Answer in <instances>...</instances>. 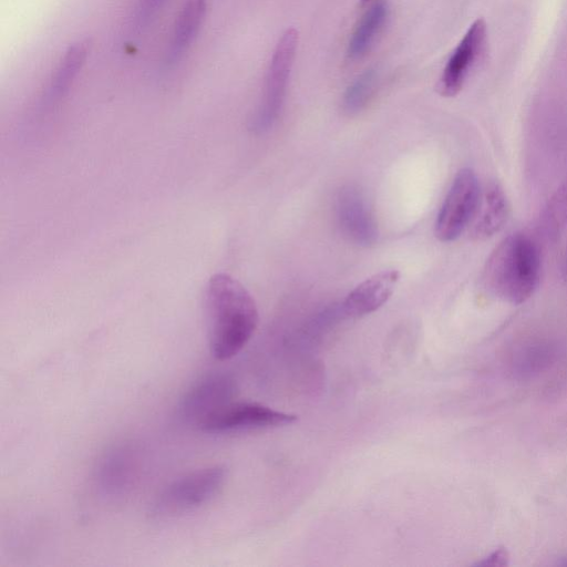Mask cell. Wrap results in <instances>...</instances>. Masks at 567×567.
Segmentation results:
<instances>
[{"mask_svg": "<svg viewBox=\"0 0 567 567\" xmlns=\"http://www.w3.org/2000/svg\"><path fill=\"white\" fill-rule=\"evenodd\" d=\"M205 313L212 355L226 361L238 354L258 326L256 302L234 277L216 274L205 289Z\"/></svg>", "mask_w": 567, "mask_h": 567, "instance_id": "1", "label": "cell"}, {"mask_svg": "<svg viewBox=\"0 0 567 567\" xmlns=\"http://www.w3.org/2000/svg\"><path fill=\"white\" fill-rule=\"evenodd\" d=\"M540 274L537 243L523 233L504 238L487 258L482 286L503 301L520 305L536 290Z\"/></svg>", "mask_w": 567, "mask_h": 567, "instance_id": "2", "label": "cell"}, {"mask_svg": "<svg viewBox=\"0 0 567 567\" xmlns=\"http://www.w3.org/2000/svg\"><path fill=\"white\" fill-rule=\"evenodd\" d=\"M226 471L220 465L202 467L186 473L164 487L153 502L152 516L174 517L200 507L221 488Z\"/></svg>", "mask_w": 567, "mask_h": 567, "instance_id": "3", "label": "cell"}, {"mask_svg": "<svg viewBox=\"0 0 567 567\" xmlns=\"http://www.w3.org/2000/svg\"><path fill=\"white\" fill-rule=\"evenodd\" d=\"M297 45L298 32L291 28L285 31L275 48L266 73L262 95L249 124L256 134L268 132L281 113Z\"/></svg>", "mask_w": 567, "mask_h": 567, "instance_id": "4", "label": "cell"}, {"mask_svg": "<svg viewBox=\"0 0 567 567\" xmlns=\"http://www.w3.org/2000/svg\"><path fill=\"white\" fill-rule=\"evenodd\" d=\"M481 199V187L475 172L470 167L461 168L437 213L434 234L450 243L461 236L474 218Z\"/></svg>", "mask_w": 567, "mask_h": 567, "instance_id": "5", "label": "cell"}, {"mask_svg": "<svg viewBox=\"0 0 567 567\" xmlns=\"http://www.w3.org/2000/svg\"><path fill=\"white\" fill-rule=\"evenodd\" d=\"M297 416L256 402L231 401L205 419L197 429L205 433H230L291 424Z\"/></svg>", "mask_w": 567, "mask_h": 567, "instance_id": "6", "label": "cell"}, {"mask_svg": "<svg viewBox=\"0 0 567 567\" xmlns=\"http://www.w3.org/2000/svg\"><path fill=\"white\" fill-rule=\"evenodd\" d=\"M237 386L234 378L214 372L197 380L181 398L177 417L187 425L199 424L214 412L234 401Z\"/></svg>", "mask_w": 567, "mask_h": 567, "instance_id": "7", "label": "cell"}, {"mask_svg": "<svg viewBox=\"0 0 567 567\" xmlns=\"http://www.w3.org/2000/svg\"><path fill=\"white\" fill-rule=\"evenodd\" d=\"M140 468L141 456L135 445L123 442L110 447L96 464L94 481L97 492L106 499L123 498L135 485Z\"/></svg>", "mask_w": 567, "mask_h": 567, "instance_id": "8", "label": "cell"}, {"mask_svg": "<svg viewBox=\"0 0 567 567\" xmlns=\"http://www.w3.org/2000/svg\"><path fill=\"white\" fill-rule=\"evenodd\" d=\"M487 41L484 19H476L447 60L437 84L441 95L455 96L463 87L471 70L483 53Z\"/></svg>", "mask_w": 567, "mask_h": 567, "instance_id": "9", "label": "cell"}, {"mask_svg": "<svg viewBox=\"0 0 567 567\" xmlns=\"http://www.w3.org/2000/svg\"><path fill=\"white\" fill-rule=\"evenodd\" d=\"M336 217L342 234L355 245L368 247L378 240L377 221L358 187L348 185L339 190Z\"/></svg>", "mask_w": 567, "mask_h": 567, "instance_id": "10", "label": "cell"}, {"mask_svg": "<svg viewBox=\"0 0 567 567\" xmlns=\"http://www.w3.org/2000/svg\"><path fill=\"white\" fill-rule=\"evenodd\" d=\"M400 279L395 269L381 270L354 287L341 303V313L359 318L374 312L391 297Z\"/></svg>", "mask_w": 567, "mask_h": 567, "instance_id": "11", "label": "cell"}, {"mask_svg": "<svg viewBox=\"0 0 567 567\" xmlns=\"http://www.w3.org/2000/svg\"><path fill=\"white\" fill-rule=\"evenodd\" d=\"M208 0H186L173 28L163 66L174 68L195 40L206 14Z\"/></svg>", "mask_w": 567, "mask_h": 567, "instance_id": "12", "label": "cell"}, {"mask_svg": "<svg viewBox=\"0 0 567 567\" xmlns=\"http://www.w3.org/2000/svg\"><path fill=\"white\" fill-rule=\"evenodd\" d=\"M508 217L506 195L498 183H491L485 189L481 215L474 224L471 236L475 240H486L499 233Z\"/></svg>", "mask_w": 567, "mask_h": 567, "instance_id": "13", "label": "cell"}, {"mask_svg": "<svg viewBox=\"0 0 567 567\" xmlns=\"http://www.w3.org/2000/svg\"><path fill=\"white\" fill-rule=\"evenodd\" d=\"M91 48L90 40H79L68 48L47 92V101L52 103L63 97L84 65Z\"/></svg>", "mask_w": 567, "mask_h": 567, "instance_id": "14", "label": "cell"}, {"mask_svg": "<svg viewBox=\"0 0 567 567\" xmlns=\"http://www.w3.org/2000/svg\"><path fill=\"white\" fill-rule=\"evenodd\" d=\"M386 3H374L360 19L348 44V56L352 60L362 58L371 48L388 18Z\"/></svg>", "mask_w": 567, "mask_h": 567, "instance_id": "15", "label": "cell"}, {"mask_svg": "<svg viewBox=\"0 0 567 567\" xmlns=\"http://www.w3.org/2000/svg\"><path fill=\"white\" fill-rule=\"evenodd\" d=\"M567 226V179L553 193L540 216V230L546 239L556 241Z\"/></svg>", "mask_w": 567, "mask_h": 567, "instance_id": "16", "label": "cell"}, {"mask_svg": "<svg viewBox=\"0 0 567 567\" xmlns=\"http://www.w3.org/2000/svg\"><path fill=\"white\" fill-rule=\"evenodd\" d=\"M377 80V70L368 69L351 82L342 99V107L348 114H355L365 106L373 94Z\"/></svg>", "mask_w": 567, "mask_h": 567, "instance_id": "17", "label": "cell"}, {"mask_svg": "<svg viewBox=\"0 0 567 567\" xmlns=\"http://www.w3.org/2000/svg\"><path fill=\"white\" fill-rule=\"evenodd\" d=\"M165 0H140L134 14V27L141 31L152 22Z\"/></svg>", "mask_w": 567, "mask_h": 567, "instance_id": "18", "label": "cell"}, {"mask_svg": "<svg viewBox=\"0 0 567 567\" xmlns=\"http://www.w3.org/2000/svg\"><path fill=\"white\" fill-rule=\"evenodd\" d=\"M509 555L506 548L499 547L495 549L487 557L475 563L473 566L476 567H504L508 565Z\"/></svg>", "mask_w": 567, "mask_h": 567, "instance_id": "19", "label": "cell"}, {"mask_svg": "<svg viewBox=\"0 0 567 567\" xmlns=\"http://www.w3.org/2000/svg\"><path fill=\"white\" fill-rule=\"evenodd\" d=\"M564 274L567 277V248H566V254H565V259H564Z\"/></svg>", "mask_w": 567, "mask_h": 567, "instance_id": "20", "label": "cell"}, {"mask_svg": "<svg viewBox=\"0 0 567 567\" xmlns=\"http://www.w3.org/2000/svg\"><path fill=\"white\" fill-rule=\"evenodd\" d=\"M559 565L567 566V558H563V561H560Z\"/></svg>", "mask_w": 567, "mask_h": 567, "instance_id": "21", "label": "cell"}, {"mask_svg": "<svg viewBox=\"0 0 567 567\" xmlns=\"http://www.w3.org/2000/svg\"><path fill=\"white\" fill-rule=\"evenodd\" d=\"M363 1H368V0H363Z\"/></svg>", "mask_w": 567, "mask_h": 567, "instance_id": "22", "label": "cell"}]
</instances>
